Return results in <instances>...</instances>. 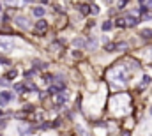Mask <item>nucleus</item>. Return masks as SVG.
Wrapping results in <instances>:
<instances>
[{
  "instance_id": "1",
  "label": "nucleus",
  "mask_w": 152,
  "mask_h": 136,
  "mask_svg": "<svg viewBox=\"0 0 152 136\" xmlns=\"http://www.w3.org/2000/svg\"><path fill=\"white\" fill-rule=\"evenodd\" d=\"M128 71H126V67H122V65H119V67H113L112 71H110V74H108V78H110V81L113 83V85H117V87H124L126 83H128Z\"/></svg>"
},
{
  "instance_id": "2",
  "label": "nucleus",
  "mask_w": 152,
  "mask_h": 136,
  "mask_svg": "<svg viewBox=\"0 0 152 136\" xmlns=\"http://www.w3.org/2000/svg\"><path fill=\"white\" fill-rule=\"evenodd\" d=\"M14 48V42L12 39H7V37H0V51H9Z\"/></svg>"
},
{
  "instance_id": "3",
  "label": "nucleus",
  "mask_w": 152,
  "mask_h": 136,
  "mask_svg": "<svg viewBox=\"0 0 152 136\" xmlns=\"http://www.w3.org/2000/svg\"><path fill=\"white\" fill-rule=\"evenodd\" d=\"M122 21H124V27L128 25V27H135L136 23H138V19L135 18V16H131V14H126L124 18H122Z\"/></svg>"
},
{
  "instance_id": "4",
  "label": "nucleus",
  "mask_w": 152,
  "mask_h": 136,
  "mask_svg": "<svg viewBox=\"0 0 152 136\" xmlns=\"http://www.w3.org/2000/svg\"><path fill=\"white\" fill-rule=\"evenodd\" d=\"M46 30H48V23H46L44 19H39V21L35 23V32H37V34H44Z\"/></svg>"
},
{
  "instance_id": "5",
  "label": "nucleus",
  "mask_w": 152,
  "mask_h": 136,
  "mask_svg": "<svg viewBox=\"0 0 152 136\" xmlns=\"http://www.w3.org/2000/svg\"><path fill=\"white\" fill-rule=\"evenodd\" d=\"M11 99H12V94L11 92H2L0 94V106H5Z\"/></svg>"
},
{
  "instance_id": "6",
  "label": "nucleus",
  "mask_w": 152,
  "mask_h": 136,
  "mask_svg": "<svg viewBox=\"0 0 152 136\" xmlns=\"http://www.w3.org/2000/svg\"><path fill=\"white\" fill-rule=\"evenodd\" d=\"M16 23H18L19 28H28V19L23 18V16H18V18H16Z\"/></svg>"
},
{
  "instance_id": "7",
  "label": "nucleus",
  "mask_w": 152,
  "mask_h": 136,
  "mask_svg": "<svg viewBox=\"0 0 152 136\" xmlns=\"http://www.w3.org/2000/svg\"><path fill=\"white\" fill-rule=\"evenodd\" d=\"M66 99H67V94L60 92V94L55 96V104H62V103H66Z\"/></svg>"
},
{
  "instance_id": "8",
  "label": "nucleus",
  "mask_w": 152,
  "mask_h": 136,
  "mask_svg": "<svg viewBox=\"0 0 152 136\" xmlns=\"http://www.w3.org/2000/svg\"><path fill=\"white\" fill-rule=\"evenodd\" d=\"M129 48V44L128 42H117L115 44V48H113V51H126Z\"/></svg>"
},
{
  "instance_id": "9",
  "label": "nucleus",
  "mask_w": 152,
  "mask_h": 136,
  "mask_svg": "<svg viewBox=\"0 0 152 136\" xmlns=\"http://www.w3.org/2000/svg\"><path fill=\"white\" fill-rule=\"evenodd\" d=\"M140 35H142L143 39H152V28H143V30H140Z\"/></svg>"
},
{
  "instance_id": "10",
  "label": "nucleus",
  "mask_w": 152,
  "mask_h": 136,
  "mask_svg": "<svg viewBox=\"0 0 152 136\" xmlns=\"http://www.w3.org/2000/svg\"><path fill=\"white\" fill-rule=\"evenodd\" d=\"M80 12H81L83 16H87V14L90 12V5H89V4H81V5H80Z\"/></svg>"
},
{
  "instance_id": "11",
  "label": "nucleus",
  "mask_w": 152,
  "mask_h": 136,
  "mask_svg": "<svg viewBox=\"0 0 152 136\" xmlns=\"http://www.w3.org/2000/svg\"><path fill=\"white\" fill-rule=\"evenodd\" d=\"M44 12H46V9H43V7H35V9H34V14H35L37 18H43Z\"/></svg>"
},
{
  "instance_id": "12",
  "label": "nucleus",
  "mask_w": 152,
  "mask_h": 136,
  "mask_svg": "<svg viewBox=\"0 0 152 136\" xmlns=\"http://www.w3.org/2000/svg\"><path fill=\"white\" fill-rule=\"evenodd\" d=\"M112 27H113V23H112V21H104V23H103V30H104V32H108Z\"/></svg>"
},
{
  "instance_id": "13",
  "label": "nucleus",
  "mask_w": 152,
  "mask_h": 136,
  "mask_svg": "<svg viewBox=\"0 0 152 136\" xmlns=\"http://www.w3.org/2000/svg\"><path fill=\"white\" fill-rule=\"evenodd\" d=\"M151 83V76H143V81H142V85H140V89H143V87H147Z\"/></svg>"
},
{
  "instance_id": "14",
  "label": "nucleus",
  "mask_w": 152,
  "mask_h": 136,
  "mask_svg": "<svg viewBox=\"0 0 152 136\" xmlns=\"http://www.w3.org/2000/svg\"><path fill=\"white\" fill-rule=\"evenodd\" d=\"M74 44H76V46H83V48L87 46V42H85V39H74Z\"/></svg>"
},
{
  "instance_id": "15",
  "label": "nucleus",
  "mask_w": 152,
  "mask_h": 136,
  "mask_svg": "<svg viewBox=\"0 0 152 136\" xmlns=\"http://www.w3.org/2000/svg\"><path fill=\"white\" fill-rule=\"evenodd\" d=\"M90 12L92 14H99V5H90Z\"/></svg>"
},
{
  "instance_id": "16",
  "label": "nucleus",
  "mask_w": 152,
  "mask_h": 136,
  "mask_svg": "<svg viewBox=\"0 0 152 136\" xmlns=\"http://www.w3.org/2000/svg\"><path fill=\"white\" fill-rule=\"evenodd\" d=\"M14 90H18V92H23V90H25V87H23L21 83H16V85H14Z\"/></svg>"
},
{
  "instance_id": "17",
  "label": "nucleus",
  "mask_w": 152,
  "mask_h": 136,
  "mask_svg": "<svg viewBox=\"0 0 152 136\" xmlns=\"http://www.w3.org/2000/svg\"><path fill=\"white\" fill-rule=\"evenodd\" d=\"M19 131L25 135V133H28V131H30V127H28V126H21V127H19Z\"/></svg>"
},
{
  "instance_id": "18",
  "label": "nucleus",
  "mask_w": 152,
  "mask_h": 136,
  "mask_svg": "<svg viewBox=\"0 0 152 136\" xmlns=\"http://www.w3.org/2000/svg\"><path fill=\"white\" fill-rule=\"evenodd\" d=\"M16 74H18V73H16V71L12 69V71H9V74H7V78H16Z\"/></svg>"
},
{
  "instance_id": "19",
  "label": "nucleus",
  "mask_w": 152,
  "mask_h": 136,
  "mask_svg": "<svg viewBox=\"0 0 152 136\" xmlns=\"http://www.w3.org/2000/svg\"><path fill=\"white\" fill-rule=\"evenodd\" d=\"M0 85H2V87H7V85H9V81L4 78V80H0Z\"/></svg>"
},
{
  "instance_id": "20",
  "label": "nucleus",
  "mask_w": 152,
  "mask_h": 136,
  "mask_svg": "<svg viewBox=\"0 0 152 136\" xmlns=\"http://www.w3.org/2000/svg\"><path fill=\"white\" fill-rule=\"evenodd\" d=\"M51 80H53V78H51V76H50V74H46V76H44V81H46V83H50V81H51Z\"/></svg>"
},
{
  "instance_id": "21",
  "label": "nucleus",
  "mask_w": 152,
  "mask_h": 136,
  "mask_svg": "<svg viewBox=\"0 0 152 136\" xmlns=\"http://www.w3.org/2000/svg\"><path fill=\"white\" fill-rule=\"evenodd\" d=\"M117 25H119V27H124V21H122V18H120V19H117Z\"/></svg>"
},
{
  "instance_id": "22",
  "label": "nucleus",
  "mask_w": 152,
  "mask_h": 136,
  "mask_svg": "<svg viewBox=\"0 0 152 136\" xmlns=\"http://www.w3.org/2000/svg\"><path fill=\"white\" fill-rule=\"evenodd\" d=\"M4 126H5V122H4V120H0V129H2Z\"/></svg>"
},
{
  "instance_id": "23",
  "label": "nucleus",
  "mask_w": 152,
  "mask_h": 136,
  "mask_svg": "<svg viewBox=\"0 0 152 136\" xmlns=\"http://www.w3.org/2000/svg\"><path fill=\"white\" fill-rule=\"evenodd\" d=\"M0 7H2V5H0Z\"/></svg>"
}]
</instances>
